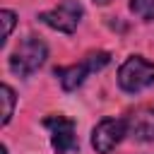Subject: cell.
I'll list each match as a JSON object with an SVG mask.
<instances>
[{"label":"cell","instance_id":"6da1fadb","mask_svg":"<svg viewBox=\"0 0 154 154\" xmlns=\"http://www.w3.org/2000/svg\"><path fill=\"white\" fill-rule=\"evenodd\" d=\"M108 60H111V53H106V51H91V53H87L79 63L55 67V75H58V79H60V87H63L65 91H75L91 72H99L101 67H106Z\"/></svg>","mask_w":154,"mask_h":154},{"label":"cell","instance_id":"7a4b0ae2","mask_svg":"<svg viewBox=\"0 0 154 154\" xmlns=\"http://www.w3.org/2000/svg\"><path fill=\"white\" fill-rule=\"evenodd\" d=\"M48 58V48L41 38L36 36H29L24 38L10 55V70L17 75V77H29L34 75Z\"/></svg>","mask_w":154,"mask_h":154},{"label":"cell","instance_id":"3957f363","mask_svg":"<svg viewBox=\"0 0 154 154\" xmlns=\"http://www.w3.org/2000/svg\"><path fill=\"white\" fill-rule=\"evenodd\" d=\"M154 84V63L142 55H130L118 67V87L128 94H137Z\"/></svg>","mask_w":154,"mask_h":154},{"label":"cell","instance_id":"277c9868","mask_svg":"<svg viewBox=\"0 0 154 154\" xmlns=\"http://www.w3.org/2000/svg\"><path fill=\"white\" fill-rule=\"evenodd\" d=\"M128 135V118H103L91 130V147L96 154H111Z\"/></svg>","mask_w":154,"mask_h":154},{"label":"cell","instance_id":"5b68a950","mask_svg":"<svg viewBox=\"0 0 154 154\" xmlns=\"http://www.w3.org/2000/svg\"><path fill=\"white\" fill-rule=\"evenodd\" d=\"M82 14H84V10H82L79 0H63L58 7L41 12V14H38V19H41L46 26L55 29V31L72 34V31L77 29V24H79Z\"/></svg>","mask_w":154,"mask_h":154},{"label":"cell","instance_id":"8992f818","mask_svg":"<svg viewBox=\"0 0 154 154\" xmlns=\"http://www.w3.org/2000/svg\"><path fill=\"white\" fill-rule=\"evenodd\" d=\"M43 125L51 132V144L55 154H72L79 144H77V132H75V120L67 116H48L43 120Z\"/></svg>","mask_w":154,"mask_h":154},{"label":"cell","instance_id":"52a82bcc","mask_svg":"<svg viewBox=\"0 0 154 154\" xmlns=\"http://www.w3.org/2000/svg\"><path fill=\"white\" fill-rule=\"evenodd\" d=\"M128 135L137 142L154 140V106H140L128 116Z\"/></svg>","mask_w":154,"mask_h":154},{"label":"cell","instance_id":"ba28073f","mask_svg":"<svg viewBox=\"0 0 154 154\" xmlns=\"http://www.w3.org/2000/svg\"><path fill=\"white\" fill-rule=\"evenodd\" d=\"M0 101H2V125H7L12 120L14 103H17V96H14V91H12L10 84H2L0 87Z\"/></svg>","mask_w":154,"mask_h":154},{"label":"cell","instance_id":"9c48e42d","mask_svg":"<svg viewBox=\"0 0 154 154\" xmlns=\"http://www.w3.org/2000/svg\"><path fill=\"white\" fill-rule=\"evenodd\" d=\"M130 12L142 17L144 22L154 19V0H130Z\"/></svg>","mask_w":154,"mask_h":154},{"label":"cell","instance_id":"30bf717a","mask_svg":"<svg viewBox=\"0 0 154 154\" xmlns=\"http://www.w3.org/2000/svg\"><path fill=\"white\" fill-rule=\"evenodd\" d=\"M0 22H2V43H7L10 34H12L14 24H17V14H14L12 10H2V12H0Z\"/></svg>","mask_w":154,"mask_h":154},{"label":"cell","instance_id":"8fae6325","mask_svg":"<svg viewBox=\"0 0 154 154\" xmlns=\"http://www.w3.org/2000/svg\"><path fill=\"white\" fill-rule=\"evenodd\" d=\"M111 0H94V5H108Z\"/></svg>","mask_w":154,"mask_h":154},{"label":"cell","instance_id":"7c38bea8","mask_svg":"<svg viewBox=\"0 0 154 154\" xmlns=\"http://www.w3.org/2000/svg\"><path fill=\"white\" fill-rule=\"evenodd\" d=\"M2 154H7V147H5V144H2Z\"/></svg>","mask_w":154,"mask_h":154}]
</instances>
